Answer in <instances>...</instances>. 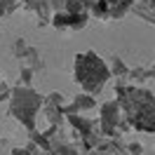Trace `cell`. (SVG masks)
I'll return each instance as SVG.
<instances>
[{"label": "cell", "mask_w": 155, "mask_h": 155, "mask_svg": "<svg viewBox=\"0 0 155 155\" xmlns=\"http://www.w3.org/2000/svg\"><path fill=\"white\" fill-rule=\"evenodd\" d=\"M115 101L120 104L122 113L136 132H150L155 134V94L136 85L115 89Z\"/></svg>", "instance_id": "obj_1"}, {"label": "cell", "mask_w": 155, "mask_h": 155, "mask_svg": "<svg viewBox=\"0 0 155 155\" xmlns=\"http://www.w3.org/2000/svg\"><path fill=\"white\" fill-rule=\"evenodd\" d=\"M108 78H110L108 64L99 57L97 52L75 54V73H73V80L85 89V94H89V97L101 94V89L108 82Z\"/></svg>", "instance_id": "obj_2"}, {"label": "cell", "mask_w": 155, "mask_h": 155, "mask_svg": "<svg viewBox=\"0 0 155 155\" xmlns=\"http://www.w3.org/2000/svg\"><path fill=\"white\" fill-rule=\"evenodd\" d=\"M42 101H45V97H40L33 87H19V85H14L12 97H10V115L14 120H19L28 132H33L35 129L38 110L42 108Z\"/></svg>", "instance_id": "obj_3"}, {"label": "cell", "mask_w": 155, "mask_h": 155, "mask_svg": "<svg viewBox=\"0 0 155 155\" xmlns=\"http://www.w3.org/2000/svg\"><path fill=\"white\" fill-rule=\"evenodd\" d=\"M122 108L115 99L113 101H106L101 106V117H99V127H101V134L108 136V139H120L117 136V122L122 120Z\"/></svg>", "instance_id": "obj_4"}, {"label": "cell", "mask_w": 155, "mask_h": 155, "mask_svg": "<svg viewBox=\"0 0 155 155\" xmlns=\"http://www.w3.org/2000/svg\"><path fill=\"white\" fill-rule=\"evenodd\" d=\"M89 21V14H68V12H54L52 14V26L59 31H82Z\"/></svg>", "instance_id": "obj_5"}, {"label": "cell", "mask_w": 155, "mask_h": 155, "mask_svg": "<svg viewBox=\"0 0 155 155\" xmlns=\"http://www.w3.org/2000/svg\"><path fill=\"white\" fill-rule=\"evenodd\" d=\"M24 10L38 14V26L52 24V7H49V0H28V2L24 5Z\"/></svg>", "instance_id": "obj_6"}, {"label": "cell", "mask_w": 155, "mask_h": 155, "mask_svg": "<svg viewBox=\"0 0 155 155\" xmlns=\"http://www.w3.org/2000/svg\"><path fill=\"white\" fill-rule=\"evenodd\" d=\"M94 106H97L94 97H89V94H80V97H75L68 106H64V115H80L82 110H92Z\"/></svg>", "instance_id": "obj_7"}, {"label": "cell", "mask_w": 155, "mask_h": 155, "mask_svg": "<svg viewBox=\"0 0 155 155\" xmlns=\"http://www.w3.org/2000/svg\"><path fill=\"white\" fill-rule=\"evenodd\" d=\"M21 66L31 68L35 75H45V61H42V57H40V52L35 47L26 49V54H24V59H21Z\"/></svg>", "instance_id": "obj_8"}, {"label": "cell", "mask_w": 155, "mask_h": 155, "mask_svg": "<svg viewBox=\"0 0 155 155\" xmlns=\"http://www.w3.org/2000/svg\"><path fill=\"white\" fill-rule=\"evenodd\" d=\"M87 14L92 19L108 21V2L106 0H87Z\"/></svg>", "instance_id": "obj_9"}, {"label": "cell", "mask_w": 155, "mask_h": 155, "mask_svg": "<svg viewBox=\"0 0 155 155\" xmlns=\"http://www.w3.org/2000/svg\"><path fill=\"white\" fill-rule=\"evenodd\" d=\"M129 12L136 14V17H141V19H146L148 24H153V26H155V12L150 10L146 2H134V5L129 7Z\"/></svg>", "instance_id": "obj_10"}, {"label": "cell", "mask_w": 155, "mask_h": 155, "mask_svg": "<svg viewBox=\"0 0 155 155\" xmlns=\"http://www.w3.org/2000/svg\"><path fill=\"white\" fill-rule=\"evenodd\" d=\"M42 113H45V117H47L49 125H64V108L42 106Z\"/></svg>", "instance_id": "obj_11"}, {"label": "cell", "mask_w": 155, "mask_h": 155, "mask_svg": "<svg viewBox=\"0 0 155 155\" xmlns=\"http://www.w3.org/2000/svg\"><path fill=\"white\" fill-rule=\"evenodd\" d=\"M108 71H110V75L113 78H122L129 73V68L125 66V61L120 57H110V61H108Z\"/></svg>", "instance_id": "obj_12"}, {"label": "cell", "mask_w": 155, "mask_h": 155, "mask_svg": "<svg viewBox=\"0 0 155 155\" xmlns=\"http://www.w3.org/2000/svg\"><path fill=\"white\" fill-rule=\"evenodd\" d=\"M132 5H125V2H115V5H108V19H122L127 12H129Z\"/></svg>", "instance_id": "obj_13"}, {"label": "cell", "mask_w": 155, "mask_h": 155, "mask_svg": "<svg viewBox=\"0 0 155 155\" xmlns=\"http://www.w3.org/2000/svg\"><path fill=\"white\" fill-rule=\"evenodd\" d=\"M66 12L68 14H82V12H87V0H66Z\"/></svg>", "instance_id": "obj_14"}, {"label": "cell", "mask_w": 155, "mask_h": 155, "mask_svg": "<svg viewBox=\"0 0 155 155\" xmlns=\"http://www.w3.org/2000/svg\"><path fill=\"white\" fill-rule=\"evenodd\" d=\"M42 106H57V108H64V106H66V99H64V94H59V92H52V94H47V97H45Z\"/></svg>", "instance_id": "obj_15"}, {"label": "cell", "mask_w": 155, "mask_h": 155, "mask_svg": "<svg viewBox=\"0 0 155 155\" xmlns=\"http://www.w3.org/2000/svg\"><path fill=\"white\" fill-rule=\"evenodd\" d=\"M33 75H35V73H33L31 68H24V66H21L19 68V80H17V85H19V87H31Z\"/></svg>", "instance_id": "obj_16"}, {"label": "cell", "mask_w": 155, "mask_h": 155, "mask_svg": "<svg viewBox=\"0 0 155 155\" xmlns=\"http://www.w3.org/2000/svg\"><path fill=\"white\" fill-rule=\"evenodd\" d=\"M26 49H28L26 40H24V38H17V40H14V45H12V57L21 61V59H24V54H26Z\"/></svg>", "instance_id": "obj_17"}, {"label": "cell", "mask_w": 155, "mask_h": 155, "mask_svg": "<svg viewBox=\"0 0 155 155\" xmlns=\"http://www.w3.org/2000/svg\"><path fill=\"white\" fill-rule=\"evenodd\" d=\"M127 78H129L132 85H134V82H143V80H146V68H141V66L132 68V71L127 73Z\"/></svg>", "instance_id": "obj_18"}, {"label": "cell", "mask_w": 155, "mask_h": 155, "mask_svg": "<svg viewBox=\"0 0 155 155\" xmlns=\"http://www.w3.org/2000/svg\"><path fill=\"white\" fill-rule=\"evenodd\" d=\"M12 97V89L7 87V82H5V78L0 75V101H10Z\"/></svg>", "instance_id": "obj_19"}, {"label": "cell", "mask_w": 155, "mask_h": 155, "mask_svg": "<svg viewBox=\"0 0 155 155\" xmlns=\"http://www.w3.org/2000/svg\"><path fill=\"white\" fill-rule=\"evenodd\" d=\"M127 155H143V146L141 143H129L127 146Z\"/></svg>", "instance_id": "obj_20"}, {"label": "cell", "mask_w": 155, "mask_h": 155, "mask_svg": "<svg viewBox=\"0 0 155 155\" xmlns=\"http://www.w3.org/2000/svg\"><path fill=\"white\" fill-rule=\"evenodd\" d=\"M49 7L54 12H66V0H49Z\"/></svg>", "instance_id": "obj_21"}, {"label": "cell", "mask_w": 155, "mask_h": 155, "mask_svg": "<svg viewBox=\"0 0 155 155\" xmlns=\"http://www.w3.org/2000/svg\"><path fill=\"white\" fill-rule=\"evenodd\" d=\"M12 155H31V150L26 148V146H24V148L19 146V148H12Z\"/></svg>", "instance_id": "obj_22"}, {"label": "cell", "mask_w": 155, "mask_h": 155, "mask_svg": "<svg viewBox=\"0 0 155 155\" xmlns=\"http://www.w3.org/2000/svg\"><path fill=\"white\" fill-rule=\"evenodd\" d=\"M146 80H155V64L150 68H146Z\"/></svg>", "instance_id": "obj_23"}, {"label": "cell", "mask_w": 155, "mask_h": 155, "mask_svg": "<svg viewBox=\"0 0 155 155\" xmlns=\"http://www.w3.org/2000/svg\"><path fill=\"white\" fill-rule=\"evenodd\" d=\"M117 2H125V5H132L134 0H117Z\"/></svg>", "instance_id": "obj_24"}, {"label": "cell", "mask_w": 155, "mask_h": 155, "mask_svg": "<svg viewBox=\"0 0 155 155\" xmlns=\"http://www.w3.org/2000/svg\"><path fill=\"white\" fill-rule=\"evenodd\" d=\"M106 2H108V5H115V2H117V0H106Z\"/></svg>", "instance_id": "obj_25"}, {"label": "cell", "mask_w": 155, "mask_h": 155, "mask_svg": "<svg viewBox=\"0 0 155 155\" xmlns=\"http://www.w3.org/2000/svg\"><path fill=\"white\" fill-rule=\"evenodd\" d=\"M134 2H148V0H134Z\"/></svg>", "instance_id": "obj_26"}]
</instances>
